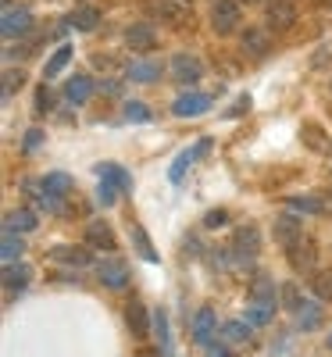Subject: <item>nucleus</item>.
<instances>
[{
	"mask_svg": "<svg viewBox=\"0 0 332 357\" xmlns=\"http://www.w3.org/2000/svg\"><path fill=\"white\" fill-rule=\"evenodd\" d=\"M239 22H243V11H239V0H215L211 4V29L218 36H232Z\"/></svg>",
	"mask_w": 332,
	"mask_h": 357,
	"instance_id": "obj_1",
	"label": "nucleus"
},
{
	"mask_svg": "<svg viewBox=\"0 0 332 357\" xmlns=\"http://www.w3.org/2000/svg\"><path fill=\"white\" fill-rule=\"evenodd\" d=\"M172 79L175 82H183V86H197L200 79H204V65H200V57H193V54H175L172 57Z\"/></svg>",
	"mask_w": 332,
	"mask_h": 357,
	"instance_id": "obj_2",
	"label": "nucleus"
},
{
	"mask_svg": "<svg viewBox=\"0 0 332 357\" xmlns=\"http://www.w3.org/2000/svg\"><path fill=\"white\" fill-rule=\"evenodd\" d=\"M271 232H276V243H279L282 250H289V247H296L300 240H304V222H300L293 211H286V215H279V218H276Z\"/></svg>",
	"mask_w": 332,
	"mask_h": 357,
	"instance_id": "obj_3",
	"label": "nucleus"
},
{
	"mask_svg": "<svg viewBox=\"0 0 332 357\" xmlns=\"http://www.w3.org/2000/svg\"><path fill=\"white\" fill-rule=\"evenodd\" d=\"M97 279L107 286V289H126L129 282V264L122 257H104L97 261Z\"/></svg>",
	"mask_w": 332,
	"mask_h": 357,
	"instance_id": "obj_4",
	"label": "nucleus"
},
{
	"mask_svg": "<svg viewBox=\"0 0 332 357\" xmlns=\"http://www.w3.org/2000/svg\"><path fill=\"white\" fill-rule=\"evenodd\" d=\"M264 18H268V29L286 33V29H293V22H296V4H293V0H268V4H264Z\"/></svg>",
	"mask_w": 332,
	"mask_h": 357,
	"instance_id": "obj_5",
	"label": "nucleus"
},
{
	"mask_svg": "<svg viewBox=\"0 0 332 357\" xmlns=\"http://www.w3.org/2000/svg\"><path fill=\"white\" fill-rule=\"evenodd\" d=\"M215 336H218V314H215V307H200L193 314V343L197 347H211Z\"/></svg>",
	"mask_w": 332,
	"mask_h": 357,
	"instance_id": "obj_6",
	"label": "nucleus"
},
{
	"mask_svg": "<svg viewBox=\"0 0 332 357\" xmlns=\"http://www.w3.org/2000/svg\"><path fill=\"white\" fill-rule=\"evenodd\" d=\"M33 29V15L25 8H4V22H0V33L4 40H15V36H25Z\"/></svg>",
	"mask_w": 332,
	"mask_h": 357,
	"instance_id": "obj_7",
	"label": "nucleus"
},
{
	"mask_svg": "<svg viewBox=\"0 0 332 357\" xmlns=\"http://www.w3.org/2000/svg\"><path fill=\"white\" fill-rule=\"evenodd\" d=\"M126 47L136 50V54H150L158 47V33H154V25L150 22H136L129 33H126Z\"/></svg>",
	"mask_w": 332,
	"mask_h": 357,
	"instance_id": "obj_8",
	"label": "nucleus"
},
{
	"mask_svg": "<svg viewBox=\"0 0 332 357\" xmlns=\"http://www.w3.org/2000/svg\"><path fill=\"white\" fill-rule=\"evenodd\" d=\"M207 151H211V139H200L197 146H190V151H183V154H179V158L172 161V168H168V178H172V183H183L186 168H190L193 161H200V158H204Z\"/></svg>",
	"mask_w": 332,
	"mask_h": 357,
	"instance_id": "obj_9",
	"label": "nucleus"
},
{
	"mask_svg": "<svg viewBox=\"0 0 332 357\" xmlns=\"http://www.w3.org/2000/svg\"><path fill=\"white\" fill-rule=\"evenodd\" d=\"M172 111H175L179 118H200V114L211 111V97H207V93H183V97L172 104Z\"/></svg>",
	"mask_w": 332,
	"mask_h": 357,
	"instance_id": "obj_10",
	"label": "nucleus"
},
{
	"mask_svg": "<svg viewBox=\"0 0 332 357\" xmlns=\"http://www.w3.org/2000/svg\"><path fill=\"white\" fill-rule=\"evenodd\" d=\"M257 243H261V240H257V229H254V225H239L229 250H236V261H247V257L257 254Z\"/></svg>",
	"mask_w": 332,
	"mask_h": 357,
	"instance_id": "obj_11",
	"label": "nucleus"
},
{
	"mask_svg": "<svg viewBox=\"0 0 332 357\" xmlns=\"http://www.w3.org/2000/svg\"><path fill=\"white\" fill-rule=\"evenodd\" d=\"M29 279H33V268H29L25 261H11V264H4V289H8V296H11L15 289H25Z\"/></svg>",
	"mask_w": 332,
	"mask_h": 357,
	"instance_id": "obj_12",
	"label": "nucleus"
},
{
	"mask_svg": "<svg viewBox=\"0 0 332 357\" xmlns=\"http://www.w3.org/2000/svg\"><path fill=\"white\" fill-rule=\"evenodd\" d=\"M289 254V264H293V272H315V243L311 240H300L296 247H289L286 250Z\"/></svg>",
	"mask_w": 332,
	"mask_h": 357,
	"instance_id": "obj_13",
	"label": "nucleus"
},
{
	"mask_svg": "<svg viewBox=\"0 0 332 357\" xmlns=\"http://www.w3.org/2000/svg\"><path fill=\"white\" fill-rule=\"evenodd\" d=\"M89 97H93V79H89V75H72L68 82H65V100L68 104H86Z\"/></svg>",
	"mask_w": 332,
	"mask_h": 357,
	"instance_id": "obj_14",
	"label": "nucleus"
},
{
	"mask_svg": "<svg viewBox=\"0 0 332 357\" xmlns=\"http://www.w3.org/2000/svg\"><path fill=\"white\" fill-rule=\"evenodd\" d=\"M165 75V65L161 61H133L126 68V79L129 82H158Z\"/></svg>",
	"mask_w": 332,
	"mask_h": 357,
	"instance_id": "obj_15",
	"label": "nucleus"
},
{
	"mask_svg": "<svg viewBox=\"0 0 332 357\" xmlns=\"http://www.w3.org/2000/svg\"><path fill=\"white\" fill-rule=\"evenodd\" d=\"M86 243L97 247V250H118L114 232H111L104 222H89V225H86Z\"/></svg>",
	"mask_w": 332,
	"mask_h": 357,
	"instance_id": "obj_16",
	"label": "nucleus"
},
{
	"mask_svg": "<svg viewBox=\"0 0 332 357\" xmlns=\"http://www.w3.org/2000/svg\"><path fill=\"white\" fill-rule=\"evenodd\" d=\"M239 47H243V54H250V57H264L271 50V40H268L264 29H247V33L239 36Z\"/></svg>",
	"mask_w": 332,
	"mask_h": 357,
	"instance_id": "obj_17",
	"label": "nucleus"
},
{
	"mask_svg": "<svg viewBox=\"0 0 332 357\" xmlns=\"http://www.w3.org/2000/svg\"><path fill=\"white\" fill-rule=\"evenodd\" d=\"M126 321H129V329H133V336H136V340H146L150 325H154V318H146V307H143V304H136V301L126 307Z\"/></svg>",
	"mask_w": 332,
	"mask_h": 357,
	"instance_id": "obj_18",
	"label": "nucleus"
},
{
	"mask_svg": "<svg viewBox=\"0 0 332 357\" xmlns=\"http://www.w3.org/2000/svg\"><path fill=\"white\" fill-rule=\"evenodd\" d=\"M300 139H304V146H311L315 154H329L332 143L325 139V129L318 122H304V129H300Z\"/></svg>",
	"mask_w": 332,
	"mask_h": 357,
	"instance_id": "obj_19",
	"label": "nucleus"
},
{
	"mask_svg": "<svg viewBox=\"0 0 332 357\" xmlns=\"http://www.w3.org/2000/svg\"><path fill=\"white\" fill-rule=\"evenodd\" d=\"M146 8H150V15H161V18L175 22V25L190 15V8H186V4H179V0H150Z\"/></svg>",
	"mask_w": 332,
	"mask_h": 357,
	"instance_id": "obj_20",
	"label": "nucleus"
},
{
	"mask_svg": "<svg viewBox=\"0 0 332 357\" xmlns=\"http://www.w3.org/2000/svg\"><path fill=\"white\" fill-rule=\"evenodd\" d=\"M247 296H250V301H261V304H276V296H279V289H276V279L257 275V279L250 282Z\"/></svg>",
	"mask_w": 332,
	"mask_h": 357,
	"instance_id": "obj_21",
	"label": "nucleus"
},
{
	"mask_svg": "<svg viewBox=\"0 0 332 357\" xmlns=\"http://www.w3.org/2000/svg\"><path fill=\"white\" fill-rule=\"evenodd\" d=\"M40 222H36V211H29V207H18V211H8L4 218V229L11 232H33Z\"/></svg>",
	"mask_w": 332,
	"mask_h": 357,
	"instance_id": "obj_22",
	"label": "nucleus"
},
{
	"mask_svg": "<svg viewBox=\"0 0 332 357\" xmlns=\"http://www.w3.org/2000/svg\"><path fill=\"white\" fill-rule=\"evenodd\" d=\"M40 186H43L47 193H54V197H68L75 183H72V175H65V172H50V175L40 178Z\"/></svg>",
	"mask_w": 332,
	"mask_h": 357,
	"instance_id": "obj_23",
	"label": "nucleus"
},
{
	"mask_svg": "<svg viewBox=\"0 0 332 357\" xmlns=\"http://www.w3.org/2000/svg\"><path fill=\"white\" fill-rule=\"evenodd\" d=\"M50 257H54L57 264H75V268L89 264V250H86V247H54Z\"/></svg>",
	"mask_w": 332,
	"mask_h": 357,
	"instance_id": "obj_24",
	"label": "nucleus"
},
{
	"mask_svg": "<svg viewBox=\"0 0 332 357\" xmlns=\"http://www.w3.org/2000/svg\"><path fill=\"white\" fill-rule=\"evenodd\" d=\"M133 243H136V254L146 261V264H158L161 257H158V250H154V243H150V236H146V229L143 225H133Z\"/></svg>",
	"mask_w": 332,
	"mask_h": 357,
	"instance_id": "obj_25",
	"label": "nucleus"
},
{
	"mask_svg": "<svg viewBox=\"0 0 332 357\" xmlns=\"http://www.w3.org/2000/svg\"><path fill=\"white\" fill-rule=\"evenodd\" d=\"M279 304H282V311L296 314V311L304 307L308 301L300 296V286H296V282H286V286H279Z\"/></svg>",
	"mask_w": 332,
	"mask_h": 357,
	"instance_id": "obj_26",
	"label": "nucleus"
},
{
	"mask_svg": "<svg viewBox=\"0 0 332 357\" xmlns=\"http://www.w3.org/2000/svg\"><path fill=\"white\" fill-rule=\"evenodd\" d=\"M318 325H322V307L308 301L304 307H300V311H296V329H304V333H315V329H318Z\"/></svg>",
	"mask_w": 332,
	"mask_h": 357,
	"instance_id": "obj_27",
	"label": "nucleus"
},
{
	"mask_svg": "<svg viewBox=\"0 0 332 357\" xmlns=\"http://www.w3.org/2000/svg\"><path fill=\"white\" fill-rule=\"evenodd\" d=\"M68 22L79 29V33H93V29H97V22H100V11L86 4V8H75V15H72Z\"/></svg>",
	"mask_w": 332,
	"mask_h": 357,
	"instance_id": "obj_28",
	"label": "nucleus"
},
{
	"mask_svg": "<svg viewBox=\"0 0 332 357\" xmlns=\"http://www.w3.org/2000/svg\"><path fill=\"white\" fill-rule=\"evenodd\" d=\"M250 333H254V325L243 318V321H225L222 325V336H225V343H247L250 340Z\"/></svg>",
	"mask_w": 332,
	"mask_h": 357,
	"instance_id": "obj_29",
	"label": "nucleus"
},
{
	"mask_svg": "<svg viewBox=\"0 0 332 357\" xmlns=\"http://www.w3.org/2000/svg\"><path fill=\"white\" fill-rule=\"evenodd\" d=\"M72 61V47L68 43H61V47H57L54 50V57H50V61L43 65V79H54V75H61V68Z\"/></svg>",
	"mask_w": 332,
	"mask_h": 357,
	"instance_id": "obj_30",
	"label": "nucleus"
},
{
	"mask_svg": "<svg viewBox=\"0 0 332 357\" xmlns=\"http://www.w3.org/2000/svg\"><path fill=\"white\" fill-rule=\"evenodd\" d=\"M22 250H25L22 236H18V232H11V229H4V243H0V254H4V264H11V261H22Z\"/></svg>",
	"mask_w": 332,
	"mask_h": 357,
	"instance_id": "obj_31",
	"label": "nucleus"
},
{
	"mask_svg": "<svg viewBox=\"0 0 332 357\" xmlns=\"http://www.w3.org/2000/svg\"><path fill=\"white\" fill-rule=\"evenodd\" d=\"M271 318H276V304H261V301H250V307H247V321L254 325V329L268 325Z\"/></svg>",
	"mask_w": 332,
	"mask_h": 357,
	"instance_id": "obj_32",
	"label": "nucleus"
},
{
	"mask_svg": "<svg viewBox=\"0 0 332 357\" xmlns=\"http://www.w3.org/2000/svg\"><path fill=\"white\" fill-rule=\"evenodd\" d=\"M311 289H315L318 301H332V268H322V272H315Z\"/></svg>",
	"mask_w": 332,
	"mask_h": 357,
	"instance_id": "obj_33",
	"label": "nucleus"
},
{
	"mask_svg": "<svg viewBox=\"0 0 332 357\" xmlns=\"http://www.w3.org/2000/svg\"><path fill=\"white\" fill-rule=\"evenodd\" d=\"M154 333H158V340H161L165 357H172V336H168V314H165V307L154 311Z\"/></svg>",
	"mask_w": 332,
	"mask_h": 357,
	"instance_id": "obj_34",
	"label": "nucleus"
},
{
	"mask_svg": "<svg viewBox=\"0 0 332 357\" xmlns=\"http://www.w3.org/2000/svg\"><path fill=\"white\" fill-rule=\"evenodd\" d=\"M100 178H111V183H118V186H122V193L133 190L129 172H126V168H118V165H100Z\"/></svg>",
	"mask_w": 332,
	"mask_h": 357,
	"instance_id": "obj_35",
	"label": "nucleus"
},
{
	"mask_svg": "<svg viewBox=\"0 0 332 357\" xmlns=\"http://www.w3.org/2000/svg\"><path fill=\"white\" fill-rule=\"evenodd\" d=\"M289 207H293V211H308V215H322L325 211V204L315 200V197H293Z\"/></svg>",
	"mask_w": 332,
	"mask_h": 357,
	"instance_id": "obj_36",
	"label": "nucleus"
},
{
	"mask_svg": "<svg viewBox=\"0 0 332 357\" xmlns=\"http://www.w3.org/2000/svg\"><path fill=\"white\" fill-rule=\"evenodd\" d=\"M118 193H122V186H118V183H111V178H100V190H97V200H100L104 207H111V204L118 200Z\"/></svg>",
	"mask_w": 332,
	"mask_h": 357,
	"instance_id": "obj_37",
	"label": "nucleus"
},
{
	"mask_svg": "<svg viewBox=\"0 0 332 357\" xmlns=\"http://www.w3.org/2000/svg\"><path fill=\"white\" fill-rule=\"evenodd\" d=\"M126 122H150V111H146V104L129 100V104H126Z\"/></svg>",
	"mask_w": 332,
	"mask_h": 357,
	"instance_id": "obj_38",
	"label": "nucleus"
},
{
	"mask_svg": "<svg viewBox=\"0 0 332 357\" xmlns=\"http://www.w3.org/2000/svg\"><path fill=\"white\" fill-rule=\"evenodd\" d=\"M22 79H25V75H22V72H15V68H8V72H4V100L15 93V86H22Z\"/></svg>",
	"mask_w": 332,
	"mask_h": 357,
	"instance_id": "obj_39",
	"label": "nucleus"
},
{
	"mask_svg": "<svg viewBox=\"0 0 332 357\" xmlns=\"http://www.w3.org/2000/svg\"><path fill=\"white\" fill-rule=\"evenodd\" d=\"M50 107H54V93H50L47 86H40V93H36V111H40V114H47Z\"/></svg>",
	"mask_w": 332,
	"mask_h": 357,
	"instance_id": "obj_40",
	"label": "nucleus"
},
{
	"mask_svg": "<svg viewBox=\"0 0 332 357\" xmlns=\"http://www.w3.org/2000/svg\"><path fill=\"white\" fill-rule=\"evenodd\" d=\"M225 222H229V211H207V215H204V225H207V229H222Z\"/></svg>",
	"mask_w": 332,
	"mask_h": 357,
	"instance_id": "obj_41",
	"label": "nucleus"
},
{
	"mask_svg": "<svg viewBox=\"0 0 332 357\" xmlns=\"http://www.w3.org/2000/svg\"><path fill=\"white\" fill-rule=\"evenodd\" d=\"M40 139H43V132H40V129H29V132H25V143H22V151H36Z\"/></svg>",
	"mask_w": 332,
	"mask_h": 357,
	"instance_id": "obj_42",
	"label": "nucleus"
},
{
	"mask_svg": "<svg viewBox=\"0 0 332 357\" xmlns=\"http://www.w3.org/2000/svg\"><path fill=\"white\" fill-rule=\"evenodd\" d=\"M247 111H250V97H239V100L232 104V111H229V114L236 118V114H247Z\"/></svg>",
	"mask_w": 332,
	"mask_h": 357,
	"instance_id": "obj_43",
	"label": "nucleus"
},
{
	"mask_svg": "<svg viewBox=\"0 0 332 357\" xmlns=\"http://www.w3.org/2000/svg\"><path fill=\"white\" fill-rule=\"evenodd\" d=\"M100 89H104V93H111V97H118V93H122V82H100Z\"/></svg>",
	"mask_w": 332,
	"mask_h": 357,
	"instance_id": "obj_44",
	"label": "nucleus"
},
{
	"mask_svg": "<svg viewBox=\"0 0 332 357\" xmlns=\"http://www.w3.org/2000/svg\"><path fill=\"white\" fill-rule=\"evenodd\" d=\"M207 357H232V354H229L225 347H215V343H211V347H207Z\"/></svg>",
	"mask_w": 332,
	"mask_h": 357,
	"instance_id": "obj_45",
	"label": "nucleus"
},
{
	"mask_svg": "<svg viewBox=\"0 0 332 357\" xmlns=\"http://www.w3.org/2000/svg\"><path fill=\"white\" fill-rule=\"evenodd\" d=\"M239 4H257V0H239Z\"/></svg>",
	"mask_w": 332,
	"mask_h": 357,
	"instance_id": "obj_46",
	"label": "nucleus"
},
{
	"mask_svg": "<svg viewBox=\"0 0 332 357\" xmlns=\"http://www.w3.org/2000/svg\"><path fill=\"white\" fill-rule=\"evenodd\" d=\"M139 357H161V354H139Z\"/></svg>",
	"mask_w": 332,
	"mask_h": 357,
	"instance_id": "obj_47",
	"label": "nucleus"
},
{
	"mask_svg": "<svg viewBox=\"0 0 332 357\" xmlns=\"http://www.w3.org/2000/svg\"><path fill=\"white\" fill-rule=\"evenodd\" d=\"M325 4H329V8H332V0H325Z\"/></svg>",
	"mask_w": 332,
	"mask_h": 357,
	"instance_id": "obj_48",
	"label": "nucleus"
},
{
	"mask_svg": "<svg viewBox=\"0 0 332 357\" xmlns=\"http://www.w3.org/2000/svg\"><path fill=\"white\" fill-rule=\"evenodd\" d=\"M329 347H332V336H329Z\"/></svg>",
	"mask_w": 332,
	"mask_h": 357,
	"instance_id": "obj_49",
	"label": "nucleus"
}]
</instances>
